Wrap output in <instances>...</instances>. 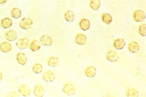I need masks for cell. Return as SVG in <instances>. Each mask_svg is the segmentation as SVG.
<instances>
[{"label":"cell","mask_w":146,"mask_h":97,"mask_svg":"<svg viewBox=\"0 0 146 97\" xmlns=\"http://www.w3.org/2000/svg\"><path fill=\"white\" fill-rule=\"evenodd\" d=\"M62 91L67 96H71L75 94V87L71 83H66L63 86Z\"/></svg>","instance_id":"6da1fadb"},{"label":"cell","mask_w":146,"mask_h":97,"mask_svg":"<svg viewBox=\"0 0 146 97\" xmlns=\"http://www.w3.org/2000/svg\"><path fill=\"white\" fill-rule=\"evenodd\" d=\"M18 89L20 94L24 97H27L29 96L31 92V89L30 86L24 84H20Z\"/></svg>","instance_id":"7a4b0ae2"},{"label":"cell","mask_w":146,"mask_h":97,"mask_svg":"<svg viewBox=\"0 0 146 97\" xmlns=\"http://www.w3.org/2000/svg\"><path fill=\"white\" fill-rule=\"evenodd\" d=\"M29 40L27 38H20L17 40L16 42V46L20 50L27 49L28 48Z\"/></svg>","instance_id":"3957f363"},{"label":"cell","mask_w":146,"mask_h":97,"mask_svg":"<svg viewBox=\"0 0 146 97\" xmlns=\"http://www.w3.org/2000/svg\"><path fill=\"white\" fill-rule=\"evenodd\" d=\"M33 24V21L32 20L29 18H23L22 19L21 21L20 22L19 26L20 28L27 30L30 29Z\"/></svg>","instance_id":"277c9868"},{"label":"cell","mask_w":146,"mask_h":97,"mask_svg":"<svg viewBox=\"0 0 146 97\" xmlns=\"http://www.w3.org/2000/svg\"><path fill=\"white\" fill-rule=\"evenodd\" d=\"M133 19L137 22H142L146 19L145 14L141 10H137L134 12L133 15Z\"/></svg>","instance_id":"5b68a950"},{"label":"cell","mask_w":146,"mask_h":97,"mask_svg":"<svg viewBox=\"0 0 146 97\" xmlns=\"http://www.w3.org/2000/svg\"><path fill=\"white\" fill-rule=\"evenodd\" d=\"M42 79L45 82H52L55 79V76L54 73L50 70H46L42 74Z\"/></svg>","instance_id":"8992f818"},{"label":"cell","mask_w":146,"mask_h":97,"mask_svg":"<svg viewBox=\"0 0 146 97\" xmlns=\"http://www.w3.org/2000/svg\"><path fill=\"white\" fill-rule=\"evenodd\" d=\"M40 41L41 44L45 46H52L53 42L52 37L47 34L42 35L40 37Z\"/></svg>","instance_id":"52a82bcc"},{"label":"cell","mask_w":146,"mask_h":97,"mask_svg":"<svg viewBox=\"0 0 146 97\" xmlns=\"http://www.w3.org/2000/svg\"><path fill=\"white\" fill-rule=\"evenodd\" d=\"M106 58L108 61L110 62H115L118 61L119 59V55L115 51L113 50H111L110 51L108 52L106 54Z\"/></svg>","instance_id":"ba28073f"},{"label":"cell","mask_w":146,"mask_h":97,"mask_svg":"<svg viewBox=\"0 0 146 97\" xmlns=\"http://www.w3.org/2000/svg\"><path fill=\"white\" fill-rule=\"evenodd\" d=\"M5 38L9 41H15L17 38V34L16 31L12 29L7 31L5 34Z\"/></svg>","instance_id":"9c48e42d"},{"label":"cell","mask_w":146,"mask_h":97,"mask_svg":"<svg viewBox=\"0 0 146 97\" xmlns=\"http://www.w3.org/2000/svg\"><path fill=\"white\" fill-rule=\"evenodd\" d=\"M44 88L41 85L37 84L35 86L33 91V93L35 96L38 97H43L44 95Z\"/></svg>","instance_id":"30bf717a"},{"label":"cell","mask_w":146,"mask_h":97,"mask_svg":"<svg viewBox=\"0 0 146 97\" xmlns=\"http://www.w3.org/2000/svg\"><path fill=\"white\" fill-rule=\"evenodd\" d=\"M16 60L19 64L24 65H26L27 61V58L25 53L23 52H19L16 55Z\"/></svg>","instance_id":"8fae6325"},{"label":"cell","mask_w":146,"mask_h":97,"mask_svg":"<svg viewBox=\"0 0 146 97\" xmlns=\"http://www.w3.org/2000/svg\"><path fill=\"white\" fill-rule=\"evenodd\" d=\"M87 37L83 34H78L75 37V42L79 46H84L86 43Z\"/></svg>","instance_id":"7c38bea8"},{"label":"cell","mask_w":146,"mask_h":97,"mask_svg":"<svg viewBox=\"0 0 146 97\" xmlns=\"http://www.w3.org/2000/svg\"><path fill=\"white\" fill-rule=\"evenodd\" d=\"M125 46V39L123 38H118L114 40L113 46L117 50L123 49Z\"/></svg>","instance_id":"4fadbf2b"},{"label":"cell","mask_w":146,"mask_h":97,"mask_svg":"<svg viewBox=\"0 0 146 97\" xmlns=\"http://www.w3.org/2000/svg\"><path fill=\"white\" fill-rule=\"evenodd\" d=\"M79 26L82 30H88L90 28V22L87 19H83L80 22Z\"/></svg>","instance_id":"5bb4252c"},{"label":"cell","mask_w":146,"mask_h":97,"mask_svg":"<svg viewBox=\"0 0 146 97\" xmlns=\"http://www.w3.org/2000/svg\"><path fill=\"white\" fill-rule=\"evenodd\" d=\"M0 50L3 53H8L12 50V46L8 42L4 41L0 44Z\"/></svg>","instance_id":"9a60e30c"},{"label":"cell","mask_w":146,"mask_h":97,"mask_svg":"<svg viewBox=\"0 0 146 97\" xmlns=\"http://www.w3.org/2000/svg\"><path fill=\"white\" fill-rule=\"evenodd\" d=\"M128 48L129 51L133 53H137L140 49V46L139 44L135 41H131L129 43Z\"/></svg>","instance_id":"2e32d148"},{"label":"cell","mask_w":146,"mask_h":97,"mask_svg":"<svg viewBox=\"0 0 146 97\" xmlns=\"http://www.w3.org/2000/svg\"><path fill=\"white\" fill-rule=\"evenodd\" d=\"M96 69L93 66H90L86 69L85 73L88 78H93L96 75Z\"/></svg>","instance_id":"e0dca14e"},{"label":"cell","mask_w":146,"mask_h":97,"mask_svg":"<svg viewBox=\"0 0 146 97\" xmlns=\"http://www.w3.org/2000/svg\"><path fill=\"white\" fill-rule=\"evenodd\" d=\"M60 63V61L58 58L56 56H52L47 60V65L50 67H55L58 66Z\"/></svg>","instance_id":"ac0fdd59"},{"label":"cell","mask_w":146,"mask_h":97,"mask_svg":"<svg viewBox=\"0 0 146 97\" xmlns=\"http://www.w3.org/2000/svg\"><path fill=\"white\" fill-rule=\"evenodd\" d=\"M40 48H41L40 43L38 40L35 39L32 40L29 45L30 50L33 52L38 51L40 49Z\"/></svg>","instance_id":"d6986e66"},{"label":"cell","mask_w":146,"mask_h":97,"mask_svg":"<svg viewBox=\"0 0 146 97\" xmlns=\"http://www.w3.org/2000/svg\"><path fill=\"white\" fill-rule=\"evenodd\" d=\"M1 26L4 29L10 28L13 25L12 20L9 18H5L1 21Z\"/></svg>","instance_id":"ffe728a7"},{"label":"cell","mask_w":146,"mask_h":97,"mask_svg":"<svg viewBox=\"0 0 146 97\" xmlns=\"http://www.w3.org/2000/svg\"><path fill=\"white\" fill-rule=\"evenodd\" d=\"M75 14L74 12L71 10H68L64 14V18L68 22H72L75 19Z\"/></svg>","instance_id":"44dd1931"},{"label":"cell","mask_w":146,"mask_h":97,"mask_svg":"<svg viewBox=\"0 0 146 97\" xmlns=\"http://www.w3.org/2000/svg\"><path fill=\"white\" fill-rule=\"evenodd\" d=\"M102 21L107 25L111 24L113 20L111 16L107 13H103L102 15Z\"/></svg>","instance_id":"7402d4cb"},{"label":"cell","mask_w":146,"mask_h":97,"mask_svg":"<svg viewBox=\"0 0 146 97\" xmlns=\"http://www.w3.org/2000/svg\"><path fill=\"white\" fill-rule=\"evenodd\" d=\"M22 15V12L18 8H14L11 11V16L14 19H19Z\"/></svg>","instance_id":"603a6c76"},{"label":"cell","mask_w":146,"mask_h":97,"mask_svg":"<svg viewBox=\"0 0 146 97\" xmlns=\"http://www.w3.org/2000/svg\"><path fill=\"white\" fill-rule=\"evenodd\" d=\"M101 5L100 0H91L90 6L91 8L94 11H97L99 9Z\"/></svg>","instance_id":"cb8c5ba5"},{"label":"cell","mask_w":146,"mask_h":97,"mask_svg":"<svg viewBox=\"0 0 146 97\" xmlns=\"http://www.w3.org/2000/svg\"><path fill=\"white\" fill-rule=\"evenodd\" d=\"M32 71L36 74H40L42 71V66L39 63H36L32 67Z\"/></svg>","instance_id":"d4e9b609"},{"label":"cell","mask_w":146,"mask_h":97,"mask_svg":"<svg viewBox=\"0 0 146 97\" xmlns=\"http://www.w3.org/2000/svg\"><path fill=\"white\" fill-rule=\"evenodd\" d=\"M139 92L135 88H130L127 91L126 96L127 97H138Z\"/></svg>","instance_id":"484cf974"},{"label":"cell","mask_w":146,"mask_h":97,"mask_svg":"<svg viewBox=\"0 0 146 97\" xmlns=\"http://www.w3.org/2000/svg\"><path fill=\"white\" fill-rule=\"evenodd\" d=\"M139 32L142 36H146V24H142L139 26Z\"/></svg>","instance_id":"4316f807"},{"label":"cell","mask_w":146,"mask_h":97,"mask_svg":"<svg viewBox=\"0 0 146 97\" xmlns=\"http://www.w3.org/2000/svg\"><path fill=\"white\" fill-rule=\"evenodd\" d=\"M19 94L16 91H13L7 93L6 97H19Z\"/></svg>","instance_id":"83f0119b"},{"label":"cell","mask_w":146,"mask_h":97,"mask_svg":"<svg viewBox=\"0 0 146 97\" xmlns=\"http://www.w3.org/2000/svg\"><path fill=\"white\" fill-rule=\"evenodd\" d=\"M8 0H0V4L1 5H4L7 2Z\"/></svg>","instance_id":"f1b7e54d"},{"label":"cell","mask_w":146,"mask_h":97,"mask_svg":"<svg viewBox=\"0 0 146 97\" xmlns=\"http://www.w3.org/2000/svg\"><path fill=\"white\" fill-rule=\"evenodd\" d=\"M3 78V76H2V73L0 71V82L2 81V80Z\"/></svg>","instance_id":"f546056e"}]
</instances>
